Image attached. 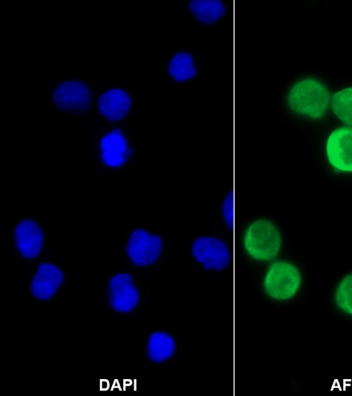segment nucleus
Segmentation results:
<instances>
[{"label": "nucleus", "mask_w": 352, "mask_h": 396, "mask_svg": "<svg viewBox=\"0 0 352 396\" xmlns=\"http://www.w3.org/2000/svg\"><path fill=\"white\" fill-rule=\"evenodd\" d=\"M242 245L250 258L267 263L274 261L278 255L283 238L278 228L272 220L259 217L246 226L242 236Z\"/></svg>", "instance_id": "obj_1"}, {"label": "nucleus", "mask_w": 352, "mask_h": 396, "mask_svg": "<svg viewBox=\"0 0 352 396\" xmlns=\"http://www.w3.org/2000/svg\"><path fill=\"white\" fill-rule=\"evenodd\" d=\"M330 100L327 88L313 78H304L294 83L286 96L290 110L312 119L322 118L326 113Z\"/></svg>", "instance_id": "obj_2"}, {"label": "nucleus", "mask_w": 352, "mask_h": 396, "mask_svg": "<svg viewBox=\"0 0 352 396\" xmlns=\"http://www.w3.org/2000/svg\"><path fill=\"white\" fill-rule=\"evenodd\" d=\"M301 282L300 272L294 264L287 260H276L264 272L261 288L270 299L285 301L296 296Z\"/></svg>", "instance_id": "obj_3"}, {"label": "nucleus", "mask_w": 352, "mask_h": 396, "mask_svg": "<svg viewBox=\"0 0 352 396\" xmlns=\"http://www.w3.org/2000/svg\"><path fill=\"white\" fill-rule=\"evenodd\" d=\"M190 252L192 260L204 271L222 272L232 263V249L224 239L211 234L199 235L192 241Z\"/></svg>", "instance_id": "obj_4"}, {"label": "nucleus", "mask_w": 352, "mask_h": 396, "mask_svg": "<svg viewBox=\"0 0 352 396\" xmlns=\"http://www.w3.org/2000/svg\"><path fill=\"white\" fill-rule=\"evenodd\" d=\"M164 249V242L160 234L138 228L129 237L126 253L135 265L147 267L160 259Z\"/></svg>", "instance_id": "obj_5"}, {"label": "nucleus", "mask_w": 352, "mask_h": 396, "mask_svg": "<svg viewBox=\"0 0 352 396\" xmlns=\"http://www.w3.org/2000/svg\"><path fill=\"white\" fill-rule=\"evenodd\" d=\"M108 298L111 308L118 313L133 310L140 300V294L131 274L120 272L108 282Z\"/></svg>", "instance_id": "obj_6"}, {"label": "nucleus", "mask_w": 352, "mask_h": 396, "mask_svg": "<svg viewBox=\"0 0 352 396\" xmlns=\"http://www.w3.org/2000/svg\"><path fill=\"white\" fill-rule=\"evenodd\" d=\"M326 153L334 168L352 173V127H340L332 131L327 140Z\"/></svg>", "instance_id": "obj_7"}, {"label": "nucleus", "mask_w": 352, "mask_h": 396, "mask_svg": "<svg viewBox=\"0 0 352 396\" xmlns=\"http://www.w3.org/2000/svg\"><path fill=\"white\" fill-rule=\"evenodd\" d=\"M165 71L170 81L186 84L194 81L200 74L201 67L198 56L191 50L179 48L168 56Z\"/></svg>", "instance_id": "obj_8"}, {"label": "nucleus", "mask_w": 352, "mask_h": 396, "mask_svg": "<svg viewBox=\"0 0 352 396\" xmlns=\"http://www.w3.org/2000/svg\"><path fill=\"white\" fill-rule=\"evenodd\" d=\"M88 87L80 82L66 81L59 84L54 89L52 99L59 109L69 112H82L91 104Z\"/></svg>", "instance_id": "obj_9"}, {"label": "nucleus", "mask_w": 352, "mask_h": 396, "mask_svg": "<svg viewBox=\"0 0 352 396\" xmlns=\"http://www.w3.org/2000/svg\"><path fill=\"white\" fill-rule=\"evenodd\" d=\"M63 281L62 270L52 263L44 262L38 267L31 280L30 290L36 298L47 300L55 295Z\"/></svg>", "instance_id": "obj_10"}, {"label": "nucleus", "mask_w": 352, "mask_h": 396, "mask_svg": "<svg viewBox=\"0 0 352 396\" xmlns=\"http://www.w3.org/2000/svg\"><path fill=\"white\" fill-rule=\"evenodd\" d=\"M186 8L191 17L203 26L221 23L230 11L226 0H188Z\"/></svg>", "instance_id": "obj_11"}, {"label": "nucleus", "mask_w": 352, "mask_h": 396, "mask_svg": "<svg viewBox=\"0 0 352 396\" xmlns=\"http://www.w3.org/2000/svg\"><path fill=\"white\" fill-rule=\"evenodd\" d=\"M43 235L38 225L32 220L19 222L14 230V243L21 255L28 259L36 258L40 254Z\"/></svg>", "instance_id": "obj_12"}, {"label": "nucleus", "mask_w": 352, "mask_h": 396, "mask_svg": "<svg viewBox=\"0 0 352 396\" xmlns=\"http://www.w3.org/2000/svg\"><path fill=\"white\" fill-rule=\"evenodd\" d=\"M177 349V340L172 333L157 330L151 332L148 337L146 354L151 362L160 364L172 360Z\"/></svg>", "instance_id": "obj_13"}, {"label": "nucleus", "mask_w": 352, "mask_h": 396, "mask_svg": "<svg viewBox=\"0 0 352 396\" xmlns=\"http://www.w3.org/2000/svg\"><path fill=\"white\" fill-rule=\"evenodd\" d=\"M100 148L102 161L111 167L122 165L130 153L126 139L119 129L106 134L101 140Z\"/></svg>", "instance_id": "obj_14"}, {"label": "nucleus", "mask_w": 352, "mask_h": 396, "mask_svg": "<svg viewBox=\"0 0 352 396\" xmlns=\"http://www.w3.org/2000/svg\"><path fill=\"white\" fill-rule=\"evenodd\" d=\"M130 104L129 96L119 89L107 91L98 100L100 112L111 120L122 118L129 110Z\"/></svg>", "instance_id": "obj_15"}, {"label": "nucleus", "mask_w": 352, "mask_h": 396, "mask_svg": "<svg viewBox=\"0 0 352 396\" xmlns=\"http://www.w3.org/2000/svg\"><path fill=\"white\" fill-rule=\"evenodd\" d=\"M331 104L334 113L340 120L352 125V87L336 92L332 96Z\"/></svg>", "instance_id": "obj_16"}, {"label": "nucleus", "mask_w": 352, "mask_h": 396, "mask_svg": "<svg viewBox=\"0 0 352 396\" xmlns=\"http://www.w3.org/2000/svg\"><path fill=\"white\" fill-rule=\"evenodd\" d=\"M336 306L345 314L352 316V273L344 276L334 292Z\"/></svg>", "instance_id": "obj_17"}, {"label": "nucleus", "mask_w": 352, "mask_h": 396, "mask_svg": "<svg viewBox=\"0 0 352 396\" xmlns=\"http://www.w3.org/2000/svg\"><path fill=\"white\" fill-rule=\"evenodd\" d=\"M235 206L233 196L231 193H227L222 199L220 205V214L222 221L228 228L230 227L234 220Z\"/></svg>", "instance_id": "obj_18"}]
</instances>
